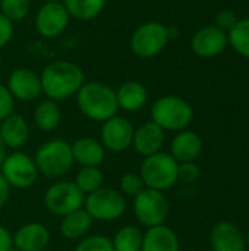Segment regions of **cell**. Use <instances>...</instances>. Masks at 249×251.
<instances>
[{"label":"cell","instance_id":"cell-1","mask_svg":"<svg viewBox=\"0 0 249 251\" xmlns=\"http://www.w3.org/2000/svg\"><path fill=\"white\" fill-rule=\"evenodd\" d=\"M43 93L54 101L66 100L75 96L85 82L82 68L69 60H54L48 63L41 75Z\"/></svg>","mask_w":249,"mask_h":251},{"label":"cell","instance_id":"cell-2","mask_svg":"<svg viewBox=\"0 0 249 251\" xmlns=\"http://www.w3.org/2000/svg\"><path fill=\"white\" fill-rule=\"evenodd\" d=\"M75 96L79 110L91 121L106 122L107 119L116 116L119 110L116 90L104 82H84Z\"/></svg>","mask_w":249,"mask_h":251},{"label":"cell","instance_id":"cell-3","mask_svg":"<svg viewBox=\"0 0 249 251\" xmlns=\"http://www.w3.org/2000/svg\"><path fill=\"white\" fill-rule=\"evenodd\" d=\"M151 118L160 128L167 131H183L194 118L191 104L178 96H163L151 107Z\"/></svg>","mask_w":249,"mask_h":251},{"label":"cell","instance_id":"cell-4","mask_svg":"<svg viewBox=\"0 0 249 251\" xmlns=\"http://www.w3.org/2000/svg\"><path fill=\"white\" fill-rule=\"evenodd\" d=\"M179 163L172 154L157 151L147 156L141 165V178L147 188L157 191H166L178 182Z\"/></svg>","mask_w":249,"mask_h":251},{"label":"cell","instance_id":"cell-5","mask_svg":"<svg viewBox=\"0 0 249 251\" xmlns=\"http://www.w3.org/2000/svg\"><path fill=\"white\" fill-rule=\"evenodd\" d=\"M170 41L169 28L158 21L141 24L131 35V51L141 59H151L161 53Z\"/></svg>","mask_w":249,"mask_h":251},{"label":"cell","instance_id":"cell-6","mask_svg":"<svg viewBox=\"0 0 249 251\" xmlns=\"http://www.w3.org/2000/svg\"><path fill=\"white\" fill-rule=\"evenodd\" d=\"M37 169L47 176H60L69 172L73 165L72 147L65 140H50L35 153Z\"/></svg>","mask_w":249,"mask_h":251},{"label":"cell","instance_id":"cell-7","mask_svg":"<svg viewBox=\"0 0 249 251\" xmlns=\"http://www.w3.org/2000/svg\"><path fill=\"white\" fill-rule=\"evenodd\" d=\"M134 213L138 222L147 228L163 225L169 215V203L161 191L144 188L134 201Z\"/></svg>","mask_w":249,"mask_h":251},{"label":"cell","instance_id":"cell-8","mask_svg":"<svg viewBox=\"0 0 249 251\" xmlns=\"http://www.w3.org/2000/svg\"><path fill=\"white\" fill-rule=\"evenodd\" d=\"M85 210L92 219L114 221L119 219L126 209L123 196L113 188H98L85 199Z\"/></svg>","mask_w":249,"mask_h":251},{"label":"cell","instance_id":"cell-9","mask_svg":"<svg viewBox=\"0 0 249 251\" xmlns=\"http://www.w3.org/2000/svg\"><path fill=\"white\" fill-rule=\"evenodd\" d=\"M85 199L84 193L76 187L75 182L60 181L53 184L44 196L45 207L57 216H66L82 207Z\"/></svg>","mask_w":249,"mask_h":251},{"label":"cell","instance_id":"cell-10","mask_svg":"<svg viewBox=\"0 0 249 251\" xmlns=\"http://www.w3.org/2000/svg\"><path fill=\"white\" fill-rule=\"evenodd\" d=\"M1 175L10 187L28 188L31 187L38 175L37 165L25 153H12L4 157L1 163Z\"/></svg>","mask_w":249,"mask_h":251},{"label":"cell","instance_id":"cell-11","mask_svg":"<svg viewBox=\"0 0 249 251\" xmlns=\"http://www.w3.org/2000/svg\"><path fill=\"white\" fill-rule=\"evenodd\" d=\"M70 21V15L62 1L44 3L35 15V28L44 38H57L65 32Z\"/></svg>","mask_w":249,"mask_h":251},{"label":"cell","instance_id":"cell-12","mask_svg":"<svg viewBox=\"0 0 249 251\" xmlns=\"http://www.w3.org/2000/svg\"><path fill=\"white\" fill-rule=\"evenodd\" d=\"M134 126L132 124L122 116H113L107 119L101 126V141L103 147L110 151H125L129 149L134 140Z\"/></svg>","mask_w":249,"mask_h":251},{"label":"cell","instance_id":"cell-13","mask_svg":"<svg viewBox=\"0 0 249 251\" xmlns=\"http://www.w3.org/2000/svg\"><path fill=\"white\" fill-rule=\"evenodd\" d=\"M227 46V32L222 31L216 25L198 29L191 40L192 51L200 57H216L222 54Z\"/></svg>","mask_w":249,"mask_h":251},{"label":"cell","instance_id":"cell-14","mask_svg":"<svg viewBox=\"0 0 249 251\" xmlns=\"http://www.w3.org/2000/svg\"><path fill=\"white\" fill-rule=\"evenodd\" d=\"M7 90L13 96V99L22 101H32L40 97L43 93L41 90V79L34 71L26 68L15 69L7 78Z\"/></svg>","mask_w":249,"mask_h":251},{"label":"cell","instance_id":"cell-15","mask_svg":"<svg viewBox=\"0 0 249 251\" xmlns=\"http://www.w3.org/2000/svg\"><path fill=\"white\" fill-rule=\"evenodd\" d=\"M210 244L213 251H245V235L238 225L229 221L216 224L210 234Z\"/></svg>","mask_w":249,"mask_h":251},{"label":"cell","instance_id":"cell-16","mask_svg":"<svg viewBox=\"0 0 249 251\" xmlns=\"http://www.w3.org/2000/svg\"><path fill=\"white\" fill-rule=\"evenodd\" d=\"M163 143H164V129L160 128L153 121L139 125L134 132L132 144L135 150L145 157L160 151Z\"/></svg>","mask_w":249,"mask_h":251},{"label":"cell","instance_id":"cell-17","mask_svg":"<svg viewBox=\"0 0 249 251\" xmlns=\"http://www.w3.org/2000/svg\"><path fill=\"white\" fill-rule=\"evenodd\" d=\"M170 151L178 163L195 162L203 151V140L194 131H179L172 140Z\"/></svg>","mask_w":249,"mask_h":251},{"label":"cell","instance_id":"cell-18","mask_svg":"<svg viewBox=\"0 0 249 251\" xmlns=\"http://www.w3.org/2000/svg\"><path fill=\"white\" fill-rule=\"evenodd\" d=\"M50 241L47 228L41 224H26L21 226L15 237L13 244L19 251H43Z\"/></svg>","mask_w":249,"mask_h":251},{"label":"cell","instance_id":"cell-19","mask_svg":"<svg viewBox=\"0 0 249 251\" xmlns=\"http://www.w3.org/2000/svg\"><path fill=\"white\" fill-rule=\"evenodd\" d=\"M179 238L176 232L164 225L148 228L142 237L141 251H179Z\"/></svg>","mask_w":249,"mask_h":251},{"label":"cell","instance_id":"cell-20","mask_svg":"<svg viewBox=\"0 0 249 251\" xmlns=\"http://www.w3.org/2000/svg\"><path fill=\"white\" fill-rule=\"evenodd\" d=\"M0 137L6 147L19 149L29 138V126L23 116L12 113L0 124Z\"/></svg>","mask_w":249,"mask_h":251},{"label":"cell","instance_id":"cell-21","mask_svg":"<svg viewBox=\"0 0 249 251\" xmlns=\"http://www.w3.org/2000/svg\"><path fill=\"white\" fill-rule=\"evenodd\" d=\"M116 99L120 109L126 112H138L148 100V91L139 81H125L116 90Z\"/></svg>","mask_w":249,"mask_h":251},{"label":"cell","instance_id":"cell-22","mask_svg":"<svg viewBox=\"0 0 249 251\" xmlns=\"http://www.w3.org/2000/svg\"><path fill=\"white\" fill-rule=\"evenodd\" d=\"M70 147L73 160H76L82 166H98L106 156L103 144H100L94 138H79Z\"/></svg>","mask_w":249,"mask_h":251},{"label":"cell","instance_id":"cell-23","mask_svg":"<svg viewBox=\"0 0 249 251\" xmlns=\"http://www.w3.org/2000/svg\"><path fill=\"white\" fill-rule=\"evenodd\" d=\"M91 222H92V218L88 215V212L85 209L84 210L79 209L76 212H72V213L63 216V221L60 225L62 235L68 240L81 238L90 231Z\"/></svg>","mask_w":249,"mask_h":251},{"label":"cell","instance_id":"cell-24","mask_svg":"<svg viewBox=\"0 0 249 251\" xmlns=\"http://www.w3.org/2000/svg\"><path fill=\"white\" fill-rule=\"evenodd\" d=\"M60 107L57 106V103L54 100H44L41 101L34 112V122L35 125L45 132H50L53 129H56L60 124Z\"/></svg>","mask_w":249,"mask_h":251},{"label":"cell","instance_id":"cell-25","mask_svg":"<svg viewBox=\"0 0 249 251\" xmlns=\"http://www.w3.org/2000/svg\"><path fill=\"white\" fill-rule=\"evenodd\" d=\"M62 3L65 4L70 18L91 21L103 12L107 0H63Z\"/></svg>","mask_w":249,"mask_h":251},{"label":"cell","instance_id":"cell-26","mask_svg":"<svg viewBox=\"0 0 249 251\" xmlns=\"http://www.w3.org/2000/svg\"><path fill=\"white\" fill-rule=\"evenodd\" d=\"M227 40L236 53L249 59V18L238 19L235 26L227 32Z\"/></svg>","mask_w":249,"mask_h":251},{"label":"cell","instance_id":"cell-27","mask_svg":"<svg viewBox=\"0 0 249 251\" xmlns=\"http://www.w3.org/2000/svg\"><path fill=\"white\" fill-rule=\"evenodd\" d=\"M142 232L135 226H123L114 235L113 249L114 251H141Z\"/></svg>","mask_w":249,"mask_h":251},{"label":"cell","instance_id":"cell-28","mask_svg":"<svg viewBox=\"0 0 249 251\" xmlns=\"http://www.w3.org/2000/svg\"><path fill=\"white\" fill-rule=\"evenodd\" d=\"M104 181L103 172L98 169V166H84L75 179L76 187L84 193V194H91L101 188Z\"/></svg>","mask_w":249,"mask_h":251},{"label":"cell","instance_id":"cell-29","mask_svg":"<svg viewBox=\"0 0 249 251\" xmlns=\"http://www.w3.org/2000/svg\"><path fill=\"white\" fill-rule=\"evenodd\" d=\"M31 1L29 0H0V13L9 21L19 22L29 15Z\"/></svg>","mask_w":249,"mask_h":251},{"label":"cell","instance_id":"cell-30","mask_svg":"<svg viewBox=\"0 0 249 251\" xmlns=\"http://www.w3.org/2000/svg\"><path fill=\"white\" fill-rule=\"evenodd\" d=\"M75 251H114V249L113 243L109 238L103 235H94L81 241Z\"/></svg>","mask_w":249,"mask_h":251},{"label":"cell","instance_id":"cell-31","mask_svg":"<svg viewBox=\"0 0 249 251\" xmlns=\"http://www.w3.org/2000/svg\"><path fill=\"white\" fill-rule=\"evenodd\" d=\"M144 181L141 178V175L134 174V172H128L122 176L120 179V188L126 196L135 197L138 196L142 190H144Z\"/></svg>","mask_w":249,"mask_h":251},{"label":"cell","instance_id":"cell-32","mask_svg":"<svg viewBox=\"0 0 249 251\" xmlns=\"http://www.w3.org/2000/svg\"><path fill=\"white\" fill-rule=\"evenodd\" d=\"M200 178H201V171L195 162L179 163L178 179H181L185 184H195Z\"/></svg>","mask_w":249,"mask_h":251},{"label":"cell","instance_id":"cell-33","mask_svg":"<svg viewBox=\"0 0 249 251\" xmlns=\"http://www.w3.org/2000/svg\"><path fill=\"white\" fill-rule=\"evenodd\" d=\"M15 109V99L9 93L7 87L0 84V122L6 119L9 115L13 113Z\"/></svg>","mask_w":249,"mask_h":251},{"label":"cell","instance_id":"cell-34","mask_svg":"<svg viewBox=\"0 0 249 251\" xmlns=\"http://www.w3.org/2000/svg\"><path fill=\"white\" fill-rule=\"evenodd\" d=\"M238 16H236V13L233 12V10H229V9H223V10H220L217 15H216V26L217 28H220L222 31H225V32H229L233 26H235V24L238 22Z\"/></svg>","mask_w":249,"mask_h":251},{"label":"cell","instance_id":"cell-35","mask_svg":"<svg viewBox=\"0 0 249 251\" xmlns=\"http://www.w3.org/2000/svg\"><path fill=\"white\" fill-rule=\"evenodd\" d=\"M13 32H15L13 22L0 13V49L6 47L10 43V40L13 38Z\"/></svg>","mask_w":249,"mask_h":251},{"label":"cell","instance_id":"cell-36","mask_svg":"<svg viewBox=\"0 0 249 251\" xmlns=\"http://www.w3.org/2000/svg\"><path fill=\"white\" fill-rule=\"evenodd\" d=\"M13 246V238L10 232L0 225V251H9Z\"/></svg>","mask_w":249,"mask_h":251},{"label":"cell","instance_id":"cell-37","mask_svg":"<svg viewBox=\"0 0 249 251\" xmlns=\"http://www.w3.org/2000/svg\"><path fill=\"white\" fill-rule=\"evenodd\" d=\"M9 191H10V185L7 184V181L4 179V176L0 172V209L6 204V201L9 199Z\"/></svg>","mask_w":249,"mask_h":251},{"label":"cell","instance_id":"cell-38","mask_svg":"<svg viewBox=\"0 0 249 251\" xmlns=\"http://www.w3.org/2000/svg\"><path fill=\"white\" fill-rule=\"evenodd\" d=\"M4 157H6V146H4V143H3V140L0 137V166H1V163L4 160Z\"/></svg>","mask_w":249,"mask_h":251},{"label":"cell","instance_id":"cell-39","mask_svg":"<svg viewBox=\"0 0 249 251\" xmlns=\"http://www.w3.org/2000/svg\"><path fill=\"white\" fill-rule=\"evenodd\" d=\"M43 3H57V1H63V0H41Z\"/></svg>","mask_w":249,"mask_h":251},{"label":"cell","instance_id":"cell-40","mask_svg":"<svg viewBox=\"0 0 249 251\" xmlns=\"http://www.w3.org/2000/svg\"><path fill=\"white\" fill-rule=\"evenodd\" d=\"M245 243H247V247H249V231L248 234L245 235Z\"/></svg>","mask_w":249,"mask_h":251},{"label":"cell","instance_id":"cell-41","mask_svg":"<svg viewBox=\"0 0 249 251\" xmlns=\"http://www.w3.org/2000/svg\"><path fill=\"white\" fill-rule=\"evenodd\" d=\"M248 215H249V207H248Z\"/></svg>","mask_w":249,"mask_h":251},{"label":"cell","instance_id":"cell-42","mask_svg":"<svg viewBox=\"0 0 249 251\" xmlns=\"http://www.w3.org/2000/svg\"><path fill=\"white\" fill-rule=\"evenodd\" d=\"M9 251H13V250H12V249H10V250H9Z\"/></svg>","mask_w":249,"mask_h":251}]
</instances>
